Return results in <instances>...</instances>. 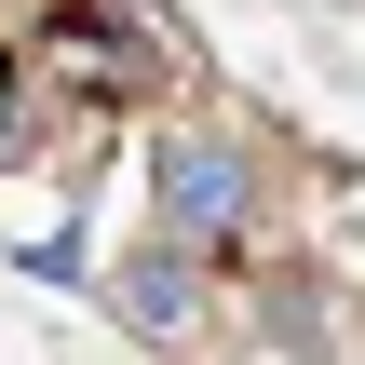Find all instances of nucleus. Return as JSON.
I'll use <instances>...</instances> for the list:
<instances>
[{
	"label": "nucleus",
	"instance_id": "nucleus-1",
	"mask_svg": "<svg viewBox=\"0 0 365 365\" xmlns=\"http://www.w3.org/2000/svg\"><path fill=\"white\" fill-rule=\"evenodd\" d=\"M14 68H27V95L54 81V95L95 122V108H135V95L190 81V41H176L163 0H54V14L14 41Z\"/></svg>",
	"mask_w": 365,
	"mask_h": 365
},
{
	"label": "nucleus",
	"instance_id": "nucleus-2",
	"mask_svg": "<svg viewBox=\"0 0 365 365\" xmlns=\"http://www.w3.org/2000/svg\"><path fill=\"white\" fill-rule=\"evenodd\" d=\"M149 217H163L176 257H244L257 217H271V163H257V135H244L230 108L163 122V149H149Z\"/></svg>",
	"mask_w": 365,
	"mask_h": 365
},
{
	"label": "nucleus",
	"instance_id": "nucleus-3",
	"mask_svg": "<svg viewBox=\"0 0 365 365\" xmlns=\"http://www.w3.org/2000/svg\"><path fill=\"white\" fill-rule=\"evenodd\" d=\"M108 312H122L149 352H203V325H217V298H203V257H176V244H135V257H108Z\"/></svg>",
	"mask_w": 365,
	"mask_h": 365
},
{
	"label": "nucleus",
	"instance_id": "nucleus-4",
	"mask_svg": "<svg viewBox=\"0 0 365 365\" xmlns=\"http://www.w3.org/2000/svg\"><path fill=\"white\" fill-rule=\"evenodd\" d=\"M41 149V95H27V68L0 54V163H27Z\"/></svg>",
	"mask_w": 365,
	"mask_h": 365
},
{
	"label": "nucleus",
	"instance_id": "nucleus-5",
	"mask_svg": "<svg viewBox=\"0 0 365 365\" xmlns=\"http://www.w3.org/2000/svg\"><path fill=\"white\" fill-rule=\"evenodd\" d=\"M41 14H54V0H0V54H14V41H27Z\"/></svg>",
	"mask_w": 365,
	"mask_h": 365
}]
</instances>
